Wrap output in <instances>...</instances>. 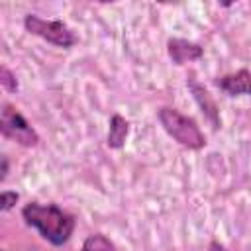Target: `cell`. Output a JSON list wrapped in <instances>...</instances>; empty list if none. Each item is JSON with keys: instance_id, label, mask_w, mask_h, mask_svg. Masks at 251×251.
Listing matches in <instances>:
<instances>
[{"instance_id": "9c48e42d", "label": "cell", "mask_w": 251, "mask_h": 251, "mask_svg": "<svg viewBox=\"0 0 251 251\" xmlns=\"http://www.w3.org/2000/svg\"><path fill=\"white\" fill-rule=\"evenodd\" d=\"M80 251H116V245L104 233H92L84 239Z\"/></svg>"}, {"instance_id": "8fae6325", "label": "cell", "mask_w": 251, "mask_h": 251, "mask_svg": "<svg viewBox=\"0 0 251 251\" xmlns=\"http://www.w3.org/2000/svg\"><path fill=\"white\" fill-rule=\"evenodd\" d=\"M18 200H20V194H18V192H14V190H4V192L0 194V210H2V212L12 210Z\"/></svg>"}, {"instance_id": "30bf717a", "label": "cell", "mask_w": 251, "mask_h": 251, "mask_svg": "<svg viewBox=\"0 0 251 251\" xmlns=\"http://www.w3.org/2000/svg\"><path fill=\"white\" fill-rule=\"evenodd\" d=\"M0 84H2L4 90H8V92H16V90H18V80H16L14 73H12L8 67H2V69H0Z\"/></svg>"}, {"instance_id": "5b68a950", "label": "cell", "mask_w": 251, "mask_h": 251, "mask_svg": "<svg viewBox=\"0 0 251 251\" xmlns=\"http://www.w3.org/2000/svg\"><path fill=\"white\" fill-rule=\"evenodd\" d=\"M186 86H188V90L192 92V96H194L198 108L202 110L204 118L210 122L212 129H220V126H222V122H220V110H218V104H216V100L212 98V94H210L198 80H194V76H190V78L186 80Z\"/></svg>"}, {"instance_id": "ba28073f", "label": "cell", "mask_w": 251, "mask_h": 251, "mask_svg": "<svg viewBox=\"0 0 251 251\" xmlns=\"http://www.w3.org/2000/svg\"><path fill=\"white\" fill-rule=\"evenodd\" d=\"M127 133H129V122L120 116V114H114L110 118V129H108V137H106V145L110 149H122L126 139H127Z\"/></svg>"}, {"instance_id": "277c9868", "label": "cell", "mask_w": 251, "mask_h": 251, "mask_svg": "<svg viewBox=\"0 0 251 251\" xmlns=\"http://www.w3.org/2000/svg\"><path fill=\"white\" fill-rule=\"evenodd\" d=\"M0 131L6 139L16 141L22 147H35L39 143V135L37 131L29 126V122L16 110V106H12L10 102L2 104V112H0Z\"/></svg>"}, {"instance_id": "7a4b0ae2", "label": "cell", "mask_w": 251, "mask_h": 251, "mask_svg": "<svg viewBox=\"0 0 251 251\" xmlns=\"http://www.w3.org/2000/svg\"><path fill=\"white\" fill-rule=\"evenodd\" d=\"M159 124L163 126V129L182 147L198 151L206 145V135L200 129V126L196 124L194 118H188L184 114H180L176 108L173 106H163L157 112Z\"/></svg>"}, {"instance_id": "4fadbf2b", "label": "cell", "mask_w": 251, "mask_h": 251, "mask_svg": "<svg viewBox=\"0 0 251 251\" xmlns=\"http://www.w3.org/2000/svg\"><path fill=\"white\" fill-rule=\"evenodd\" d=\"M208 251H227L222 243H218V241H212L210 245H208Z\"/></svg>"}, {"instance_id": "6da1fadb", "label": "cell", "mask_w": 251, "mask_h": 251, "mask_svg": "<svg viewBox=\"0 0 251 251\" xmlns=\"http://www.w3.org/2000/svg\"><path fill=\"white\" fill-rule=\"evenodd\" d=\"M22 218L25 226L35 227L39 235L55 247L65 245L73 237V231L76 227V218L57 204L29 202L22 208Z\"/></svg>"}, {"instance_id": "3957f363", "label": "cell", "mask_w": 251, "mask_h": 251, "mask_svg": "<svg viewBox=\"0 0 251 251\" xmlns=\"http://www.w3.org/2000/svg\"><path fill=\"white\" fill-rule=\"evenodd\" d=\"M24 27L29 33L45 39L47 43L63 47V49H69L78 41L75 31L61 20H45V18H39L37 14H27L24 18Z\"/></svg>"}, {"instance_id": "7c38bea8", "label": "cell", "mask_w": 251, "mask_h": 251, "mask_svg": "<svg viewBox=\"0 0 251 251\" xmlns=\"http://www.w3.org/2000/svg\"><path fill=\"white\" fill-rule=\"evenodd\" d=\"M6 176H8V157H6V155H2V175H0V180L4 182V180H6Z\"/></svg>"}, {"instance_id": "8992f818", "label": "cell", "mask_w": 251, "mask_h": 251, "mask_svg": "<svg viewBox=\"0 0 251 251\" xmlns=\"http://www.w3.org/2000/svg\"><path fill=\"white\" fill-rule=\"evenodd\" d=\"M167 53H169L171 61L180 67V65L198 61L204 55V49L198 43H194V41L180 39V37H171L167 41Z\"/></svg>"}, {"instance_id": "52a82bcc", "label": "cell", "mask_w": 251, "mask_h": 251, "mask_svg": "<svg viewBox=\"0 0 251 251\" xmlns=\"http://www.w3.org/2000/svg\"><path fill=\"white\" fill-rule=\"evenodd\" d=\"M216 86L226 92L227 96H243V94H251V73L247 69H239L237 73L231 75H224L220 78L214 80Z\"/></svg>"}]
</instances>
